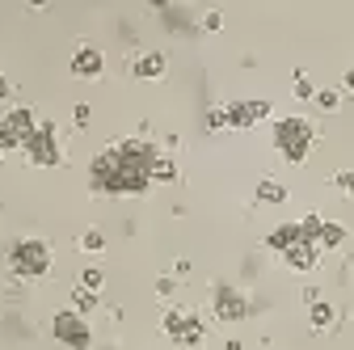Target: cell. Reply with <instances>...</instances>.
Wrapping results in <instances>:
<instances>
[{"instance_id": "6da1fadb", "label": "cell", "mask_w": 354, "mask_h": 350, "mask_svg": "<svg viewBox=\"0 0 354 350\" xmlns=\"http://www.w3.org/2000/svg\"><path fill=\"white\" fill-rule=\"evenodd\" d=\"M152 160H156V148L144 140L110 144L93 160V186L102 194H140L152 186Z\"/></svg>"}, {"instance_id": "7a4b0ae2", "label": "cell", "mask_w": 354, "mask_h": 350, "mask_svg": "<svg viewBox=\"0 0 354 350\" xmlns=\"http://www.w3.org/2000/svg\"><path fill=\"white\" fill-rule=\"evenodd\" d=\"M313 144H317V131L308 127L304 118H283V122L274 127V148H279V152H283V160H291V165L308 160Z\"/></svg>"}, {"instance_id": "3957f363", "label": "cell", "mask_w": 354, "mask_h": 350, "mask_svg": "<svg viewBox=\"0 0 354 350\" xmlns=\"http://www.w3.org/2000/svg\"><path fill=\"white\" fill-rule=\"evenodd\" d=\"M47 266H51V249H47V241H38V237L17 241L9 249V270L17 279H38V275H47Z\"/></svg>"}, {"instance_id": "277c9868", "label": "cell", "mask_w": 354, "mask_h": 350, "mask_svg": "<svg viewBox=\"0 0 354 350\" xmlns=\"http://www.w3.org/2000/svg\"><path fill=\"white\" fill-rule=\"evenodd\" d=\"M26 160L30 165H59L64 160V152H59V144H55V127L51 122H38V131L26 140Z\"/></svg>"}, {"instance_id": "5b68a950", "label": "cell", "mask_w": 354, "mask_h": 350, "mask_svg": "<svg viewBox=\"0 0 354 350\" xmlns=\"http://www.w3.org/2000/svg\"><path fill=\"white\" fill-rule=\"evenodd\" d=\"M51 333H55L68 350H88V342H93V333H88V325H84L80 313H55Z\"/></svg>"}, {"instance_id": "8992f818", "label": "cell", "mask_w": 354, "mask_h": 350, "mask_svg": "<svg viewBox=\"0 0 354 350\" xmlns=\"http://www.w3.org/2000/svg\"><path fill=\"white\" fill-rule=\"evenodd\" d=\"M211 308H215L219 321H245V317H249V300H245L236 287L219 283V287L211 291Z\"/></svg>"}, {"instance_id": "52a82bcc", "label": "cell", "mask_w": 354, "mask_h": 350, "mask_svg": "<svg viewBox=\"0 0 354 350\" xmlns=\"http://www.w3.org/2000/svg\"><path fill=\"white\" fill-rule=\"evenodd\" d=\"M102 72H106L102 47H93V42H80V47L72 51V76H80V80H102Z\"/></svg>"}, {"instance_id": "ba28073f", "label": "cell", "mask_w": 354, "mask_h": 350, "mask_svg": "<svg viewBox=\"0 0 354 350\" xmlns=\"http://www.w3.org/2000/svg\"><path fill=\"white\" fill-rule=\"evenodd\" d=\"M295 228H299V224H295ZM317 257H321V245L308 241L304 232H295V237L287 241V249H283V261H287V266H295V270H313Z\"/></svg>"}, {"instance_id": "9c48e42d", "label": "cell", "mask_w": 354, "mask_h": 350, "mask_svg": "<svg viewBox=\"0 0 354 350\" xmlns=\"http://www.w3.org/2000/svg\"><path fill=\"white\" fill-rule=\"evenodd\" d=\"M165 68H169L165 51H144V55H136V64H131V76L136 80H160Z\"/></svg>"}, {"instance_id": "30bf717a", "label": "cell", "mask_w": 354, "mask_h": 350, "mask_svg": "<svg viewBox=\"0 0 354 350\" xmlns=\"http://www.w3.org/2000/svg\"><path fill=\"white\" fill-rule=\"evenodd\" d=\"M270 114V102H236L228 106V127H253Z\"/></svg>"}, {"instance_id": "8fae6325", "label": "cell", "mask_w": 354, "mask_h": 350, "mask_svg": "<svg viewBox=\"0 0 354 350\" xmlns=\"http://www.w3.org/2000/svg\"><path fill=\"white\" fill-rule=\"evenodd\" d=\"M190 321H194V313H190V308H169L160 325H165V333H169V338H177V333H182Z\"/></svg>"}, {"instance_id": "7c38bea8", "label": "cell", "mask_w": 354, "mask_h": 350, "mask_svg": "<svg viewBox=\"0 0 354 350\" xmlns=\"http://www.w3.org/2000/svg\"><path fill=\"white\" fill-rule=\"evenodd\" d=\"M203 338H207V329H203V321L194 317V321H190V325H186L182 333H177L173 342H177V346H182V350H194V346H203Z\"/></svg>"}, {"instance_id": "4fadbf2b", "label": "cell", "mask_w": 354, "mask_h": 350, "mask_svg": "<svg viewBox=\"0 0 354 350\" xmlns=\"http://www.w3.org/2000/svg\"><path fill=\"white\" fill-rule=\"evenodd\" d=\"M257 199H261V203H283L287 190H283V182H274V178H261V182H257Z\"/></svg>"}, {"instance_id": "5bb4252c", "label": "cell", "mask_w": 354, "mask_h": 350, "mask_svg": "<svg viewBox=\"0 0 354 350\" xmlns=\"http://www.w3.org/2000/svg\"><path fill=\"white\" fill-rule=\"evenodd\" d=\"M93 308H97V295H93V291H84V287L76 283V287H72V313L84 317V313H93Z\"/></svg>"}, {"instance_id": "9a60e30c", "label": "cell", "mask_w": 354, "mask_h": 350, "mask_svg": "<svg viewBox=\"0 0 354 350\" xmlns=\"http://www.w3.org/2000/svg\"><path fill=\"white\" fill-rule=\"evenodd\" d=\"M342 241H346V228L342 224H321V237H317L321 249H337Z\"/></svg>"}, {"instance_id": "2e32d148", "label": "cell", "mask_w": 354, "mask_h": 350, "mask_svg": "<svg viewBox=\"0 0 354 350\" xmlns=\"http://www.w3.org/2000/svg\"><path fill=\"white\" fill-rule=\"evenodd\" d=\"M152 182H177V165L169 156H156L152 160Z\"/></svg>"}, {"instance_id": "e0dca14e", "label": "cell", "mask_w": 354, "mask_h": 350, "mask_svg": "<svg viewBox=\"0 0 354 350\" xmlns=\"http://www.w3.org/2000/svg\"><path fill=\"white\" fill-rule=\"evenodd\" d=\"M308 317H313V329H329V325H333V304L317 300V304H313V313H308Z\"/></svg>"}, {"instance_id": "ac0fdd59", "label": "cell", "mask_w": 354, "mask_h": 350, "mask_svg": "<svg viewBox=\"0 0 354 350\" xmlns=\"http://www.w3.org/2000/svg\"><path fill=\"white\" fill-rule=\"evenodd\" d=\"M9 148H21V136H17V131H13L5 118H0V156H5Z\"/></svg>"}, {"instance_id": "d6986e66", "label": "cell", "mask_w": 354, "mask_h": 350, "mask_svg": "<svg viewBox=\"0 0 354 350\" xmlns=\"http://www.w3.org/2000/svg\"><path fill=\"white\" fill-rule=\"evenodd\" d=\"M80 249H84V253H102V249H106V237H102L97 228H88V232H80Z\"/></svg>"}, {"instance_id": "ffe728a7", "label": "cell", "mask_w": 354, "mask_h": 350, "mask_svg": "<svg viewBox=\"0 0 354 350\" xmlns=\"http://www.w3.org/2000/svg\"><path fill=\"white\" fill-rule=\"evenodd\" d=\"M295 98L308 102V98H317V84L308 80V72H295Z\"/></svg>"}, {"instance_id": "44dd1931", "label": "cell", "mask_w": 354, "mask_h": 350, "mask_svg": "<svg viewBox=\"0 0 354 350\" xmlns=\"http://www.w3.org/2000/svg\"><path fill=\"white\" fill-rule=\"evenodd\" d=\"M102 283H106L102 270H84V275H80V287H84V291H93V295L102 291Z\"/></svg>"}, {"instance_id": "7402d4cb", "label": "cell", "mask_w": 354, "mask_h": 350, "mask_svg": "<svg viewBox=\"0 0 354 350\" xmlns=\"http://www.w3.org/2000/svg\"><path fill=\"white\" fill-rule=\"evenodd\" d=\"M337 102H342L337 89H317V106H321V110H337Z\"/></svg>"}, {"instance_id": "603a6c76", "label": "cell", "mask_w": 354, "mask_h": 350, "mask_svg": "<svg viewBox=\"0 0 354 350\" xmlns=\"http://www.w3.org/2000/svg\"><path fill=\"white\" fill-rule=\"evenodd\" d=\"M207 127H211V131L228 127V110H211V114H207Z\"/></svg>"}, {"instance_id": "cb8c5ba5", "label": "cell", "mask_w": 354, "mask_h": 350, "mask_svg": "<svg viewBox=\"0 0 354 350\" xmlns=\"http://www.w3.org/2000/svg\"><path fill=\"white\" fill-rule=\"evenodd\" d=\"M88 114H93L88 106H76V110H72V122H76V131H84V127H88Z\"/></svg>"}, {"instance_id": "d4e9b609", "label": "cell", "mask_w": 354, "mask_h": 350, "mask_svg": "<svg viewBox=\"0 0 354 350\" xmlns=\"http://www.w3.org/2000/svg\"><path fill=\"white\" fill-rule=\"evenodd\" d=\"M337 190H346V194L354 199V169H350V173H337Z\"/></svg>"}, {"instance_id": "484cf974", "label": "cell", "mask_w": 354, "mask_h": 350, "mask_svg": "<svg viewBox=\"0 0 354 350\" xmlns=\"http://www.w3.org/2000/svg\"><path fill=\"white\" fill-rule=\"evenodd\" d=\"M219 26H224V17H219V13H215V9H211V13H207V17H203V30H211V34H215V30H219Z\"/></svg>"}, {"instance_id": "4316f807", "label": "cell", "mask_w": 354, "mask_h": 350, "mask_svg": "<svg viewBox=\"0 0 354 350\" xmlns=\"http://www.w3.org/2000/svg\"><path fill=\"white\" fill-rule=\"evenodd\" d=\"M173 291H177L173 279H156V295H173Z\"/></svg>"}, {"instance_id": "83f0119b", "label": "cell", "mask_w": 354, "mask_h": 350, "mask_svg": "<svg viewBox=\"0 0 354 350\" xmlns=\"http://www.w3.org/2000/svg\"><path fill=\"white\" fill-rule=\"evenodd\" d=\"M9 93H13V84H9L5 76H0V98H9Z\"/></svg>"}, {"instance_id": "f1b7e54d", "label": "cell", "mask_w": 354, "mask_h": 350, "mask_svg": "<svg viewBox=\"0 0 354 350\" xmlns=\"http://www.w3.org/2000/svg\"><path fill=\"white\" fill-rule=\"evenodd\" d=\"M346 89H350V93H354V68H350V72H346Z\"/></svg>"}, {"instance_id": "f546056e", "label": "cell", "mask_w": 354, "mask_h": 350, "mask_svg": "<svg viewBox=\"0 0 354 350\" xmlns=\"http://www.w3.org/2000/svg\"><path fill=\"white\" fill-rule=\"evenodd\" d=\"M224 350H241V342H228V346H224Z\"/></svg>"}]
</instances>
